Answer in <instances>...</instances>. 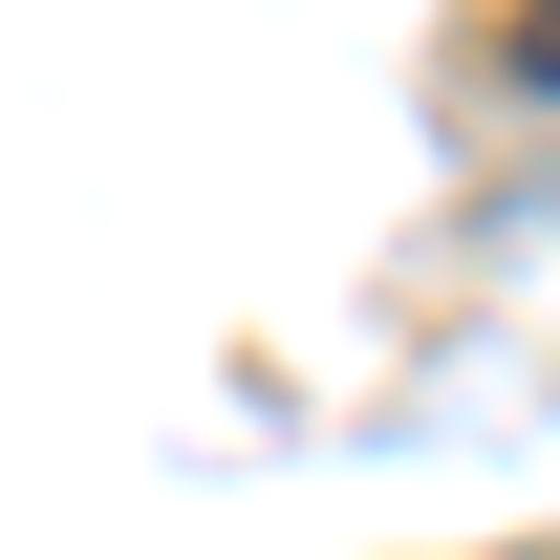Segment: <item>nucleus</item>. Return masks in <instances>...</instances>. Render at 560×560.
I'll list each match as a JSON object with an SVG mask.
<instances>
[{
	"instance_id": "obj_1",
	"label": "nucleus",
	"mask_w": 560,
	"mask_h": 560,
	"mask_svg": "<svg viewBox=\"0 0 560 560\" xmlns=\"http://www.w3.org/2000/svg\"><path fill=\"white\" fill-rule=\"evenodd\" d=\"M517 66H539V86H560V22H539V44H517Z\"/></svg>"
}]
</instances>
